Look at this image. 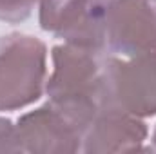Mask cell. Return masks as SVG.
<instances>
[{
	"instance_id": "4",
	"label": "cell",
	"mask_w": 156,
	"mask_h": 154,
	"mask_svg": "<svg viewBox=\"0 0 156 154\" xmlns=\"http://www.w3.org/2000/svg\"><path fill=\"white\" fill-rule=\"evenodd\" d=\"M105 45L115 56L156 53V0H107Z\"/></svg>"
},
{
	"instance_id": "10",
	"label": "cell",
	"mask_w": 156,
	"mask_h": 154,
	"mask_svg": "<svg viewBox=\"0 0 156 154\" xmlns=\"http://www.w3.org/2000/svg\"><path fill=\"white\" fill-rule=\"evenodd\" d=\"M151 142H153V151H156V127H154V131H153V138H151Z\"/></svg>"
},
{
	"instance_id": "1",
	"label": "cell",
	"mask_w": 156,
	"mask_h": 154,
	"mask_svg": "<svg viewBox=\"0 0 156 154\" xmlns=\"http://www.w3.org/2000/svg\"><path fill=\"white\" fill-rule=\"evenodd\" d=\"M51 73L45 82L49 103L78 129L107 109L116 107L109 83V51L60 44L51 49Z\"/></svg>"
},
{
	"instance_id": "9",
	"label": "cell",
	"mask_w": 156,
	"mask_h": 154,
	"mask_svg": "<svg viewBox=\"0 0 156 154\" xmlns=\"http://www.w3.org/2000/svg\"><path fill=\"white\" fill-rule=\"evenodd\" d=\"M0 152H24L16 125L4 116H0Z\"/></svg>"
},
{
	"instance_id": "2",
	"label": "cell",
	"mask_w": 156,
	"mask_h": 154,
	"mask_svg": "<svg viewBox=\"0 0 156 154\" xmlns=\"http://www.w3.org/2000/svg\"><path fill=\"white\" fill-rule=\"evenodd\" d=\"M47 45L24 33L0 37V113L22 111L45 93Z\"/></svg>"
},
{
	"instance_id": "5",
	"label": "cell",
	"mask_w": 156,
	"mask_h": 154,
	"mask_svg": "<svg viewBox=\"0 0 156 154\" xmlns=\"http://www.w3.org/2000/svg\"><path fill=\"white\" fill-rule=\"evenodd\" d=\"M113 103L138 118L156 116V53L115 56L109 53Z\"/></svg>"
},
{
	"instance_id": "7",
	"label": "cell",
	"mask_w": 156,
	"mask_h": 154,
	"mask_svg": "<svg viewBox=\"0 0 156 154\" xmlns=\"http://www.w3.org/2000/svg\"><path fill=\"white\" fill-rule=\"evenodd\" d=\"M149 136L144 118L133 116L118 107H111L96 116L83 131L82 152H138L149 151L144 147Z\"/></svg>"
},
{
	"instance_id": "6",
	"label": "cell",
	"mask_w": 156,
	"mask_h": 154,
	"mask_svg": "<svg viewBox=\"0 0 156 154\" xmlns=\"http://www.w3.org/2000/svg\"><path fill=\"white\" fill-rule=\"evenodd\" d=\"M15 125L24 152H82L83 131L49 102L22 114Z\"/></svg>"
},
{
	"instance_id": "3",
	"label": "cell",
	"mask_w": 156,
	"mask_h": 154,
	"mask_svg": "<svg viewBox=\"0 0 156 154\" xmlns=\"http://www.w3.org/2000/svg\"><path fill=\"white\" fill-rule=\"evenodd\" d=\"M105 7V0H38V22L66 44L107 51Z\"/></svg>"
},
{
	"instance_id": "8",
	"label": "cell",
	"mask_w": 156,
	"mask_h": 154,
	"mask_svg": "<svg viewBox=\"0 0 156 154\" xmlns=\"http://www.w3.org/2000/svg\"><path fill=\"white\" fill-rule=\"evenodd\" d=\"M38 0H0V22L20 24L33 15Z\"/></svg>"
},
{
	"instance_id": "11",
	"label": "cell",
	"mask_w": 156,
	"mask_h": 154,
	"mask_svg": "<svg viewBox=\"0 0 156 154\" xmlns=\"http://www.w3.org/2000/svg\"><path fill=\"white\" fill-rule=\"evenodd\" d=\"M105 2H107V0H105Z\"/></svg>"
}]
</instances>
